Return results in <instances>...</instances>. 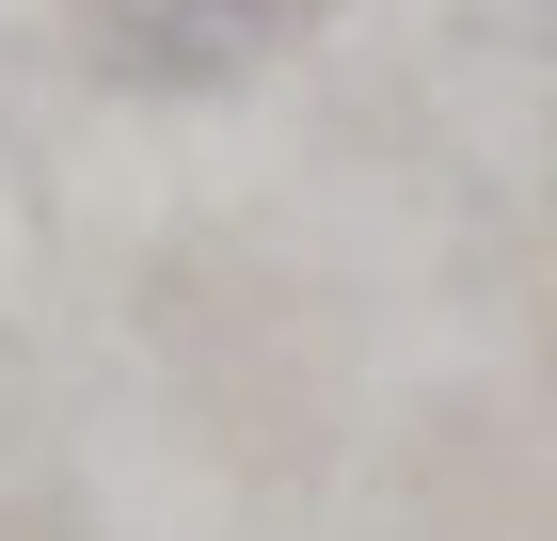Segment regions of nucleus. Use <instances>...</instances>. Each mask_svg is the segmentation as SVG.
Wrapping results in <instances>:
<instances>
[{"label": "nucleus", "instance_id": "obj_1", "mask_svg": "<svg viewBox=\"0 0 557 541\" xmlns=\"http://www.w3.org/2000/svg\"><path fill=\"white\" fill-rule=\"evenodd\" d=\"M271 33H287V0H128L96 64L128 96H223V81L271 64Z\"/></svg>", "mask_w": 557, "mask_h": 541}]
</instances>
